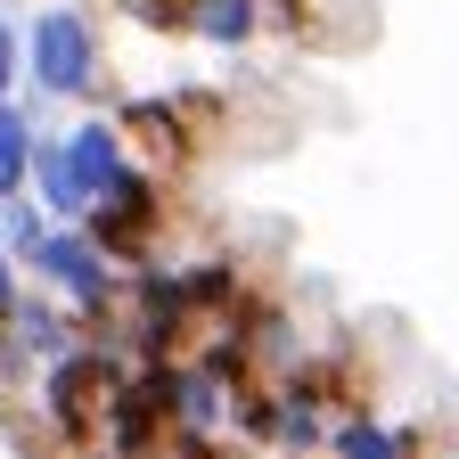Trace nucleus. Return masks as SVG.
I'll return each instance as SVG.
<instances>
[{
	"mask_svg": "<svg viewBox=\"0 0 459 459\" xmlns=\"http://www.w3.org/2000/svg\"><path fill=\"white\" fill-rule=\"evenodd\" d=\"M124 377H132V361H124V353H107L99 336L82 344V353L49 361V369L33 377L41 435H49L57 451H99V443H107V402H115V385H124Z\"/></svg>",
	"mask_w": 459,
	"mask_h": 459,
	"instance_id": "nucleus-1",
	"label": "nucleus"
},
{
	"mask_svg": "<svg viewBox=\"0 0 459 459\" xmlns=\"http://www.w3.org/2000/svg\"><path fill=\"white\" fill-rule=\"evenodd\" d=\"M99 57H107V41H99L91 9H74V0H57V9H41L25 25V82L41 99H91Z\"/></svg>",
	"mask_w": 459,
	"mask_h": 459,
	"instance_id": "nucleus-2",
	"label": "nucleus"
},
{
	"mask_svg": "<svg viewBox=\"0 0 459 459\" xmlns=\"http://www.w3.org/2000/svg\"><path fill=\"white\" fill-rule=\"evenodd\" d=\"M33 156H41V132L17 99H0V197H25L33 189Z\"/></svg>",
	"mask_w": 459,
	"mask_h": 459,
	"instance_id": "nucleus-11",
	"label": "nucleus"
},
{
	"mask_svg": "<svg viewBox=\"0 0 459 459\" xmlns=\"http://www.w3.org/2000/svg\"><path fill=\"white\" fill-rule=\"evenodd\" d=\"M181 279H189V304H197V320H205V328L247 320V304H255L247 271L230 263V255H197V263H181Z\"/></svg>",
	"mask_w": 459,
	"mask_h": 459,
	"instance_id": "nucleus-7",
	"label": "nucleus"
},
{
	"mask_svg": "<svg viewBox=\"0 0 459 459\" xmlns=\"http://www.w3.org/2000/svg\"><path fill=\"white\" fill-rule=\"evenodd\" d=\"M271 25V0H189V41L205 49H247Z\"/></svg>",
	"mask_w": 459,
	"mask_h": 459,
	"instance_id": "nucleus-10",
	"label": "nucleus"
},
{
	"mask_svg": "<svg viewBox=\"0 0 459 459\" xmlns=\"http://www.w3.org/2000/svg\"><path fill=\"white\" fill-rule=\"evenodd\" d=\"M115 124L132 132L140 164H156V172H181V164L205 148V140H197V115H189V99H181V91H140V99L115 107Z\"/></svg>",
	"mask_w": 459,
	"mask_h": 459,
	"instance_id": "nucleus-4",
	"label": "nucleus"
},
{
	"mask_svg": "<svg viewBox=\"0 0 459 459\" xmlns=\"http://www.w3.org/2000/svg\"><path fill=\"white\" fill-rule=\"evenodd\" d=\"M9 336L49 369V361H66V353H82V344H91V320H82L66 296H41V287H25V304H17V320H9Z\"/></svg>",
	"mask_w": 459,
	"mask_h": 459,
	"instance_id": "nucleus-5",
	"label": "nucleus"
},
{
	"mask_svg": "<svg viewBox=\"0 0 459 459\" xmlns=\"http://www.w3.org/2000/svg\"><path fill=\"white\" fill-rule=\"evenodd\" d=\"M164 221H172V205H164V172L156 164H132L124 181H115L99 205H91V238L124 263V271H148L156 263V247H164Z\"/></svg>",
	"mask_w": 459,
	"mask_h": 459,
	"instance_id": "nucleus-3",
	"label": "nucleus"
},
{
	"mask_svg": "<svg viewBox=\"0 0 459 459\" xmlns=\"http://www.w3.org/2000/svg\"><path fill=\"white\" fill-rule=\"evenodd\" d=\"M328 459H419V435L394 427L385 411H344L328 435Z\"/></svg>",
	"mask_w": 459,
	"mask_h": 459,
	"instance_id": "nucleus-9",
	"label": "nucleus"
},
{
	"mask_svg": "<svg viewBox=\"0 0 459 459\" xmlns=\"http://www.w3.org/2000/svg\"><path fill=\"white\" fill-rule=\"evenodd\" d=\"M41 238H49V205H41L33 189H25V197H0V247H9V255L25 263Z\"/></svg>",
	"mask_w": 459,
	"mask_h": 459,
	"instance_id": "nucleus-12",
	"label": "nucleus"
},
{
	"mask_svg": "<svg viewBox=\"0 0 459 459\" xmlns=\"http://www.w3.org/2000/svg\"><path fill=\"white\" fill-rule=\"evenodd\" d=\"M33 197L49 205V221H91V189L66 156V132H41V156H33Z\"/></svg>",
	"mask_w": 459,
	"mask_h": 459,
	"instance_id": "nucleus-8",
	"label": "nucleus"
},
{
	"mask_svg": "<svg viewBox=\"0 0 459 459\" xmlns=\"http://www.w3.org/2000/svg\"><path fill=\"white\" fill-rule=\"evenodd\" d=\"M17 304H25V263H17L9 247H0V328L17 320Z\"/></svg>",
	"mask_w": 459,
	"mask_h": 459,
	"instance_id": "nucleus-15",
	"label": "nucleus"
},
{
	"mask_svg": "<svg viewBox=\"0 0 459 459\" xmlns=\"http://www.w3.org/2000/svg\"><path fill=\"white\" fill-rule=\"evenodd\" d=\"M148 33H189V0H124Z\"/></svg>",
	"mask_w": 459,
	"mask_h": 459,
	"instance_id": "nucleus-13",
	"label": "nucleus"
},
{
	"mask_svg": "<svg viewBox=\"0 0 459 459\" xmlns=\"http://www.w3.org/2000/svg\"><path fill=\"white\" fill-rule=\"evenodd\" d=\"M230 419H238V385L213 377V369L189 353L181 377H172V427H181V435H230Z\"/></svg>",
	"mask_w": 459,
	"mask_h": 459,
	"instance_id": "nucleus-6",
	"label": "nucleus"
},
{
	"mask_svg": "<svg viewBox=\"0 0 459 459\" xmlns=\"http://www.w3.org/2000/svg\"><path fill=\"white\" fill-rule=\"evenodd\" d=\"M17 82H25V33H17L9 17H0V99H9Z\"/></svg>",
	"mask_w": 459,
	"mask_h": 459,
	"instance_id": "nucleus-14",
	"label": "nucleus"
}]
</instances>
